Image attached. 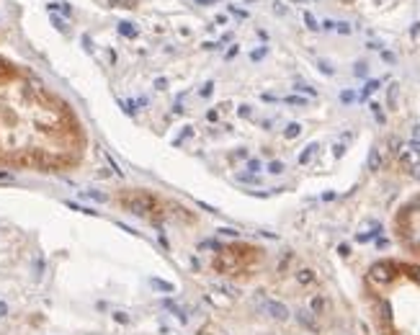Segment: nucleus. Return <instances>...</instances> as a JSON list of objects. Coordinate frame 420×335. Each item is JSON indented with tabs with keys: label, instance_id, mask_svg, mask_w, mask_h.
Returning a JSON list of instances; mask_svg holds the SVG:
<instances>
[{
	"label": "nucleus",
	"instance_id": "nucleus-6",
	"mask_svg": "<svg viewBox=\"0 0 420 335\" xmlns=\"http://www.w3.org/2000/svg\"><path fill=\"white\" fill-rule=\"evenodd\" d=\"M297 281H299V284H312V281H315V274L309 271V268H302V271L297 274Z\"/></svg>",
	"mask_w": 420,
	"mask_h": 335
},
{
	"label": "nucleus",
	"instance_id": "nucleus-8",
	"mask_svg": "<svg viewBox=\"0 0 420 335\" xmlns=\"http://www.w3.org/2000/svg\"><path fill=\"white\" fill-rule=\"evenodd\" d=\"M116 320H119V322H129V320H126V315H124V312H116Z\"/></svg>",
	"mask_w": 420,
	"mask_h": 335
},
{
	"label": "nucleus",
	"instance_id": "nucleus-3",
	"mask_svg": "<svg viewBox=\"0 0 420 335\" xmlns=\"http://www.w3.org/2000/svg\"><path fill=\"white\" fill-rule=\"evenodd\" d=\"M260 307L266 309L271 317H276V320H286V317H289V309H286L281 302H273V299H260Z\"/></svg>",
	"mask_w": 420,
	"mask_h": 335
},
{
	"label": "nucleus",
	"instance_id": "nucleus-7",
	"mask_svg": "<svg viewBox=\"0 0 420 335\" xmlns=\"http://www.w3.org/2000/svg\"><path fill=\"white\" fill-rule=\"evenodd\" d=\"M6 315H8V304L0 302V317H6Z\"/></svg>",
	"mask_w": 420,
	"mask_h": 335
},
{
	"label": "nucleus",
	"instance_id": "nucleus-4",
	"mask_svg": "<svg viewBox=\"0 0 420 335\" xmlns=\"http://www.w3.org/2000/svg\"><path fill=\"white\" fill-rule=\"evenodd\" d=\"M325 307H327L325 297H312V299H309V312H312V315H322Z\"/></svg>",
	"mask_w": 420,
	"mask_h": 335
},
{
	"label": "nucleus",
	"instance_id": "nucleus-2",
	"mask_svg": "<svg viewBox=\"0 0 420 335\" xmlns=\"http://www.w3.org/2000/svg\"><path fill=\"white\" fill-rule=\"evenodd\" d=\"M394 271H400V263H392V260H379V263H374L371 265V281H377V284H389L397 274Z\"/></svg>",
	"mask_w": 420,
	"mask_h": 335
},
{
	"label": "nucleus",
	"instance_id": "nucleus-1",
	"mask_svg": "<svg viewBox=\"0 0 420 335\" xmlns=\"http://www.w3.org/2000/svg\"><path fill=\"white\" fill-rule=\"evenodd\" d=\"M83 129L44 83L0 57V168L57 173L78 163Z\"/></svg>",
	"mask_w": 420,
	"mask_h": 335
},
{
	"label": "nucleus",
	"instance_id": "nucleus-5",
	"mask_svg": "<svg viewBox=\"0 0 420 335\" xmlns=\"http://www.w3.org/2000/svg\"><path fill=\"white\" fill-rule=\"evenodd\" d=\"M297 320H299L304 327H309V330H317V322H315V315H312V312H299Z\"/></svg>",
	"mask_w": 420,
	"mask_h": 335
}]
</instances>
